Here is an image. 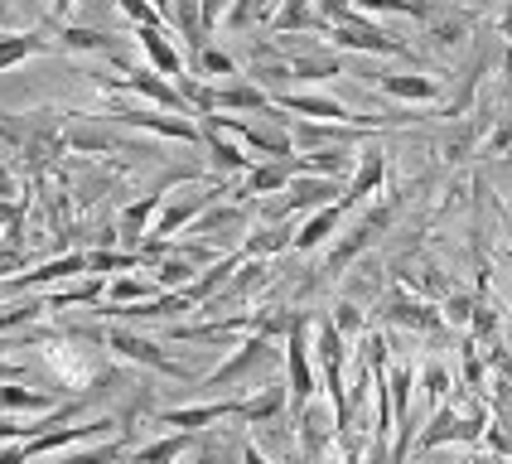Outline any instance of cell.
<instances>
[{
	"mask_svg": "<svg viewBox=\"0 0 512 464\" xmlns=\"http://www.w3.org/2000/svg\"><path fill=\"white\" fill-rule=\"evenodd\" d=\"M285 387H290V411L300 416L319 397V373H314V319L295 315V329L285 334Z\"/></svg>",
	"mask_w": 512,
	"mask_h": 464,
	"instance_id": "obj_1",
	"label": "cell"
},
{
	"mask_svg": "<svg viewBox=\"0 0 512 464\" xmlns=\"http://www.w3.org/2000/svg\"><path fill=\"white\" fill-rule=\"evenodd\" d=\"M276 344L271 339H261V334H252V339H242V344L228 353V363H218L208 377H199V387L203 392H223V387H237L242 377H252V373H266V368H276Z\"/></svg>",
	"mask_w": 512,
	"mask_h": 464,
	"instance_id": "obj_2",
	"label": "cell"
},
{
	"mask_svg": "<svg viewBox=\"0 0 512 464\" xmlns=\"http://www.w3.org/2000/svg\"><path fill=\"white\" fill-rule=\"evenodd\" d=\"M488 426V406H474L469 416H459L455 397L445 406L430 411V426L416 435V450H435V445H450V440H479Z\"/></svg>",
	"mask_w": 512,
	"mask_h": 464,
	"instance_id": "obj_3",
	"label": "cell"
},
{
	"mask_svg": "<svg viewBox=\"0 0 512 464\" xmlns=\"http://www.w3.org/2000/svg\"><path fill=\"white\" fill-rule=\"evenodd\" d=\"M97 83L107 87V92H136V97L155 102L160 112H170V116H194L189 102H184V92L170 78H160L155 68H126V78H97Z\"/></svg>",
	"mask_w": 512,
	"mask_h": 464,
	"instance_id": "obj_4",
	"label": "cell"
},
{
	"mask_svg": "<svg viewBox=\"0 0 512 464\" xmlns=\"http://www.w3.org/2000/svg\"><path fill=\"white\" fill-rule=\"evenodd\" d=\"M218 194H223V184H203V189H189V194L170 199L165 208H160L155 228H150V242H170V237H179V232H189L203 213L218 203Z\"/></svg>",
	"mask_w": 512,
	"mask_h": 464,
	"instance_id": "obj_5",
	"label": "cell"
},
{
	"mask_svg": "<svg viewBox=\"0 0 512 464\" xmlns=\"http://www.w3.org/2000/svg\"><path fill=\"white\" fill-rule=\"evenodd\" d=\"M348 194V184L343 179H324V174H295V184L285 189V199L271 208L276 218H290V213H319V208H329V203H339Z\"/></svg>",
	"mask_w": 512,
	"mask_h": 464,
	"instance_id": "obj_6",
	"label": "cell"
},
{
	"mask_svg": "<svg viewBox=\"0 0 512 464\" xmlns=\"http://www.w3.org/2000/svg\"><path fill=\"white\" fill-rule=\"evenodd\" d=\"M339 435V421L334 411H324L319 402H310L300 416H295V450H300V464H324L329 445Z\"/></svg>",
	"mask_w": 512,
	"mask_h": 464,
	"instance_id": "obj_7",
	"label": "cell"
},
{
	"mask_svg": "<svg viewBox=\"0 0 512 464\" xmlns=\"http://www.w3.org/2000/svg\"><path fill=\"white\" fill-rule=\"evenodd\" d=\"M102 344L112 348V353H121V358H131V363H145V368H155V373H165V377H189V368L170 363V358L160 353V344H150L145 334L126 329V324H112V329H102Z\"/></svg>",
	"mask_w": 512,
	"mask_h": 464,
	"instance_id": "obj_8",
	"label": "cell"
},
{
	"mask_svg": "<svg viewBox=\"0 0 512 464\" xmlns=\"http://www.w3.org/2000/svg\"><path fill=\"white\" fill-rule=\"evenodd\" d=\"M107 121H121V126H141V131H155V136H170V141H189L203 145V126L189 121V116H170V112H145V107H112Z\"/></svg>",
	"mask_w": 512,
	"mask_h": 464,
	"instance_id": "obj_9",
	"label": "cell"
},
{
	"mask_svg": "<svg viewBox=\"0 0 512 464\" xmlns=\"http://www.w3.org/2000/svg\"><path fill=\"white\" fill-rule=\"evenodd\" d=\"M392 213H397L392 203H382V208H372L368 218H363V223H358V228L348 232V237H343L339 247L329 252V266H324V271H334V276H339V271H343V266H348V261H358V257H363V252H368L372 242H377V237L387 232V223H392Z\"/></svg>",
	"mask_w": 512,
	"mask_h": 464,
	"instance_id": "obj_10",
	"label": "cell"
},
{
	"mask_svg": "<svg viewBox=\"0 0 512 464\" xmlns=\"http://www.w3.org/2000/svg\"><path fill=\"white\" fill-rule=\"evenodd\" d=\"M73 276H87V252H63V257L34 266V271H20V276L0 281V290L5 295H25L34 286H54V281H73Z\"/></svg>",
	"mask_w": 512,
	"mask_h": 464,
	"instance_id": "obj_11",
	"label": "cell"
},
{
	"mask_svg": "<svg viewBox=\"0 0 512 464\" xmlns=\"http://www.w3.org/2000/svg\"><path fill=\"white\" fill-rule=\"evenodd\" d=\"M242 402H194V406H170L160 411V426H174V431L194 435V431H208L218 421H237Z\"/></svg>",
	"mask_w": 512,
	"mask_h": 464,
	"instance_id": "obj_12",
	"label": "cell"
},
{
	"mask_svg": "<svg viewBox=\"0 0 512 464\" xmlns=\"http://www.w3.org/2000/svg\"><path fill=\"white\" fill-rule=\"evenodd\" d=\"M329 39H334V49H358V54H406L401 39H392L387 29H377L368 15L358 25H334Z\"/></svg>",
	"mask_w": 512,
	"mask_h": 464,
	"instance_id": "obj_13",
	"label": "cell"
},
{
	"mask_svg": "<svg viewBox=\"0 0 512 464\" xmlns=\"http://www.w3.org/2000/svg\"><path fill=\"white\" fill-rule=\"evenodd\" d=\"M136 44H141V54L150 58V68L160 73V78H184L189 73V63L179 54V44L170 39V29H136Z\"/></svg>",
	"mask_w": 512,
	"mask_h": 464,
	"instance_id": "obj_14",
	"label": "cell"
},
{
	"mask_svg": "<svg viewBox=\"0 0 512 464\" xmlns=\"http://www.w3.org/2000/svg\"><path fill=\"white\" fill-rule=\"evenodd\" d=\"M223 112H276V97L256 83H213V116Z\"/></svg>",
	"mask_w": 512,
	"mask_h": 464,
	"instance_id": "obj_15",
	"label": "cell"
},
{
	"mask_svg": "<svg viewBox=\"0 0 512 464\" xmlns=\"http://www.w3.org/2000/svg\"><path fill=\"white\" fill-rule=\"evenodd\" d=\"M295 155L290 160H266V165H252V170L242 174V184H237V194L242 199H261V194H281L295 184Z\"/></svg>",
	"mask_w": 512,
	"mask_h": 464,
	"instance_id": "obj_16",
	"label": "cell"
},
{
	"mask_svg": "<svg viewBox=\"0 0 512 464\" xmlns=\"http://www.w3.org/2000/svg\"><path fill=\"white\" fill-rule=\"evenodd\" d=\"M343 218H348V199H339V203H329V208H319V213H310V218L295 228V252H314V247H324V242L343 228Z\"/></svg>",
	"mask_w": 512,
	"mask_h": 464,
	"instance_id": "obj_17",
	"label": "cell"
},
{
	"mask_svg": "<svg viewBox=\"0 0 512 464\" xmlns=\"http://www.w3.org/2000/svg\"><path fill=\"white\" fill-rule=\"evenodd\" d=\"M78 353H83V348L68 344V334H54L49 348H44V358H49V368L58 373L63 387H87V382H92V363H83Z\"/></svg>",
	"mask_w": 512,
	"mask_h": 464,
	"instance_id": "obj_18",
	"label": "cell"
},
{
	"mask_svg": "<svg viewBox=\"0 0 512 464\" xmlns=\"http://www.w3.org/2000/svg\"><path fill=\"white\" fill-rule=\"evenodd\" d=\"M271 29L276 34H329V25H324V15H319L314 0H281L276 15H271Z\"/></svg>",
	"mask_w": 512,
	"mask_h": 464,
	"instance_id": "obj_19",
	"label": "cell"
},
{
	"mask_svg": "<svg viewBox=\"0 0 512 464\" xmlns=\"http://www.w3.org/2000/svg\"><path fill=\"white\" fill-rule=\"evenodd\" d=\"M285 406H290V387H285V382H266L256 397H242L237 421H247V426H271V421H281Z\"/></svg>",
	"mask_w": 512,
	"mask_h": 464,
	"instance_id": "obj_20",
	"label": "cell"
},
{
	"mask_svg": "<svg viewBox=\"0 0 512 464\" xmlns=\"http://www.w3.org/2000/svg\"><path fill=\"white\" fill-rule=\"evenodd\" d=\"M377 87L397 102H411V107H426V102H440V83L426 78V73H382Z\"/></svg>",
	"mask_w": 512,
	"mask_h": 464,
	"instance_id": "obj_21",
	"label": "cell"
},
{
	"mask_svg": "<svg viewBox=\"0 0 512 464\" xmlns=\"http://www.w3.org/2000/svg\"><path fill=\"white\" fill-rule=\"evenodd\" d=\"M382 179H387V155L377 150V145H368L363 155H358V170H353V179H348V208H358V203L368 199V194H377L382 189Z\"/></svg>",
	"mask_w": 512,
	"mask_h": 464,
	"instance_id": "obj_22",
	"label": "cell"
},
{
	"mask_svg": "<svg viewBox=\"0 0 512 464\" xmlns=\"http://www.w3.org/2000/svg\"><path fill=\"white\" fill-rule=\"evenodd\" d=\"M121 44H126V39H116V34H102V29L63 25V49H78V54H107L116 68H126V58H121Z\"/></svg>",
	"mask_w": 512,
	"mask_h": 464,
	"instance_id": "obj_23",
	"label": "cell"
},
{
	"mask_svg": "<svg viewBox=\"0 0 512 464\" xmlns=\"http://www.w3.org/2000/svg\"><path fill=\"white\" fill-rule=\"evenodd\" d=\"M203 145H208V160H213V170H218V174H247V170H252V155H247L242 145L223 141V131L203 126Z\"/></svg>",
	"mask_w": 512,
	"mask_h": 464,
	"instance_id": "obj_24",
	"label": "cell"
},
{
	"mask_svg": "<svg viewBox=\"0 0 512 464\" xmlns=\"http://www.w3.org/2000/svg\"><path fill=\"white\" fill-rule=\"evenodd\" d=\"M63 406L49 392H34V387H15V382H0V416H15V411H29V416H44Z\"/></svg>",
	"mask_w": 512,
	"mask_h": 464,
	"instance_id": "obj_25",
	"label": "cell"
},
{
	"mask_svg": "<svg viewBox=\"0 0 512 464\" xmlns=\"http://www.w3.org/2000/svg\"><path fill=\"white\" fill-rule=\"evenodd\" d=\"M237 266H242V252H228L223 261H213V266H208V271H203V276L189 290H184V295H189L194 305H203V300H218V286H228Z\"/></svg>",
	"mask_w": 512,
	"mask_h": 464,
	"instance_id": "obj_26",
	"label": "cell"
},
{
	"mask_svg": "<svg viewBox=\"0 0 512 464\" xmlns=\"http://www.w3.org/2000/svg\"><path fill=\"white\" fill-rule=\"evenodd\" d=\"M54 44L34 29V34H0V73L5 68H15V63H25V58H34V54H49Z\"/></svg>",
	"mask_w": 512,
	"mask_h": 464,
	"instance_id": "obj_27",
	"label": "cell"
},
{
	"mask_svg": "<svg viewBox=\"0 0 512 464\" xmlns=\"http://www.w3.org/2000/svg\"><path fill=\"white\" fill-rule=\"evenodd\" d=\"M387 392H392V416H397V426H411V421H416V416H411L416 373H411L406 363H392V368H387Z\"/></svg>",
	"mask_w": 512,
	"mask_h": 464,
	"instance_id": "obj_28",
	"label": "cell"
},
{
	"mask_svg": "<svg viewBox=\"0 0 512 464\" xmlns=\"http://www.w3.org/2000/svg\"><path fill=\"white\" fill-rule=\"evenodd\" d=\"M387 319H392V324H406V329H421V334L445 324V315H440L435 305H426V300H397V305L387 310Z\"/></svg>",
	"mask_w": 512,
	"mask_h": 464,
	"instance_id": "obj_29",
	"label": "cell"
},
{
	"mask_svg": "<svg viewBox=\"0 0 512 464\" xmlns=\"http://www.w3.org/2000/svg\"><path fill=\"white\" fill-rule=\"evenodd\" d=\"M339 54H295L290 58V78L295 83H324V78H339Z\"/></svg>",
	"mask_w": 512,
	"mask_h": 464,
	"instance_id": "obj_30",
	"label": "cell"
},
{
	"mask_svg": "<svg viewBox=\"0 0 512 464\" xmlns=\"http://www.w3.org/2000/svg\"><path fill=\"white\" fill-rule=\"evenodd\" d=\"M189 455V435L174 431V435H160V440H150L136 450V464H179Z\"/></svg>",
	"mask_w": 512,
	"mask_h": 464,
	"instance_id": "obj_31",
	"label": "cell"
},
{
	"mask_svg": "<svg viewBox=\"0 0 512 464\" xmlns=\"http://www.w3.org/2000/svg\"><path fill=\"white\" fill-rule=\"evenodd\" d=\"M102 295H107V276H87V281H78V286L54 290V295H49V310H68V305H102Z\"/></svg>",
	"mask_w": 512,
	"mask_h": 464,
	"instance_id": "obj_32",
	"label": "cell"
},
{
	"mask_svg": "<svg viewBox=\"0 0 512 464\" xmlns=\"http://www.w3.org/2000/svg\"><path fill=\"white\" fill-rule=\"evenodd\" d=\"M165 290L155 281H136V276H112L107 281V305H141V300H155Z\"/></svg>",
	"mask_w": 512,
	"mask_h": 464,
	"instance_id": "obj_33",
	"label": "cell"
},
{
	"mask_svg": "<svg viewBox=\"0 0 512 464\" xmlns=\"http://www.w3.org/2000/svg\"><path fill=\"white\" fill-rule=\"evenodd\" d=\"M223 228H247V208L242 203H228V208H208L199 223L189 228V237H213V232Z\"/></svg>",
	"mask_w": 512,
	"mask_h": 464,
	"instance_id": "obj_34",
	"label": "cell"
},
{
	"mask_svg": "<svg viewBox=\"0 0 512 464\" xmlns=\"http://www.w3.org/2000/svg\"><path fill=\"white\" fill-rule=\"evenodd\" d=\"M194 281H199V271H194V261H189V257L155 261V286H160V290H189Z\"/></svg>",
	"mask_w": 512,
	"mask_h": 464,
	"instance_id": "obj_35",
	"label": "cell"
},
{
	"mask_svg": "<svg viewBox=\"0 0 512 464\" xmlns=\"http://www.w3.org/2000/svg\"><path fill=\"white\" fill-rule=\"evenodd\" d=\"M416 382H421V392H426L430 411H435V406H445V402H450V392H455V377H450V368H445V363H426Z\"/></svg>",
	"mask_w": 512,
	"mask_h": 464,
	"instance_id": "obj_36",
	"label": "cell"
},
{
	"mask_svg": "<svg viewBox=\"0 0 512 464\" xmlns=\"http://www.w3.org/2000/svg\"><path fill=\"white\" fill-rule=\"evenodd\" d=\"M285 247H295V232L261 228V232H252V237L242 242V257H276V252H285Z\"/></svg>",
	"mask_w": 512,
	"mask_h": 464,
	"instance_id": "obj_37",
	"label": "cell"
},
{
	"mask_svg": "<svg viewBox=\"0 0 512 464\" xmlns=\"http://www.w3.org/2000/svg\"><path fill=\"white\" fill-rule=\"evenodd\" d=\"M131 266H145L141 252H87V276H107V271H131Z\"/></svg>",
	"mask_w": 512,
	"mask_h": 464,
	"instance_id": "obj_38",
	"label": "cell"
},
{
	"mask_svg": "<svg viewBox=\"0 0 512 464\" xmlns=\"http://www.w3.org/2000/svg\"><path fill=\"white\" fill-rule=\"evenodd\" d=\"M194 68H199L203 78H242V68H237V58L232 54H223V49H213V44H208V49H203L199 58H194Z\"/></svg>",
	"mask_w": 512,
	"mask_h": 464,
	"instance_id": "obj_39",
	"label": "cell"
},
{
	"mask_svg": "<svg viewBox=\"0 0 512 464\" xmlns=\"http://www.w3.org/2000/svg\"><path fill=\"white\" fill-rule=\"evenodd\" d=\"M126 455V440H107V445H97V450H78V455H54V460L44 464H116Z\"/></svg>",
	"mask_w": 512,
	"mask_h": 464,
	"instance_id": "obj_40",
	"label": "cell"
},
{
	"mask_svg": "<svg viewBox=\"0 0 512 464\" xmlns=\"http://www.w3.org/2000/svg\"><path fill=\"white\" fill-rule=\"evenodd\" d=\"M49 310V300H20V305H10V310H0V334H10V329H25L34 319Z\"/></svg>",
	"mask_w": 512,
	"mask_h": 464,
	"instance_id": "obj_41",
	"label": "cell"
},
{
	"mask_svg": "<svg viewBox=\"0 0 512 464\" xmlns=\"http://www.w3.org/2000/svg\"><path fill=\"white\" fill-rule=\"evenodd\" d=\"M116 10H121V15H126L136 29H170V25H165V15H160L150 0H116Z\"/></svg>",
	"mask_w": 512,
	"mask_h": 464,
	"instance_id": "obj_42",
	"label": "cell"
},
{
	"mask_svg": "<svg viewBox=\"0 0 512 464\" xmlns=\"http://www.w3.org/2000/svg\"><path fill=\"white\" fill-rule=\"evenodd\" d=\"M334 329H339L343 339H358V334H363V329H368V319H363V310H358V305H353V300H339V305H334Z\"/></svg>",
	"mask_w": 512,
	"mask_h": 464,
	"instance_id": "obj_43",
	"label": "cell"
},
{
	"mask_svg": "<svg viewBox=\"0 0 512 464\" xmlns=\"http://www.w3.org/2000/svg\"><path fill=\"white\" fill-rule=\"evenodd\" d=\"M474 310H479L474 295H464V290L445 295V324H474Z\"/></svg>",
	"mask_w": 512,
	"mask_h": 464,
	"instance_id": "obj_44",
	"label": "cell"
},
{
	"mask_svg": "<svg viewBox=\"0 0 512 464\" xmlns=\"http://www.w3.org/2000/svg\"><path fill=\"white\" fill-rule=\"evenodd\" d=\"M464 29H469V15H445V20H435V39L440 44H459Z\"/></svg>",
	"mask_w": 512,
	"mask_h": 464,
	"instance_id": "obj_45",
	"label": "cell"
},
{
	"mask_svg": "<svg viewBox=\"0 0 512 464\" xmlns=\"http://www.w3.org/2000/svg\"><path fill=\"white\" fill-rule=\"evenodd\" d=\"M464 382H469V387H484V358H479V344H474V339L464 344Z\"/></svg>",
	"mask_w": 512,
	"mask_h": 464,
	"instance_id": "obj_46",
	"label": "cell"
},
{
	"mask_svg": "<svg viewBox=\"0 0 512 464\" xmlns=\"http://www.w3.org/2000/svg\"><path fill=\"white\" fill-rule=\"evenodd\" d=\"M199 10H203V29L213 34V29H218V20H228V15H232V0H199Z\"/></svg>",
	"mask_w": 512,
	"mask_h": 464,
	"instance_id": "obj_47",
	"label": "cell"
},
{
	"mask_svg": "<svg viewBox=\"0 0 512 464\" xmlns=\"http://www.w3.org/2000/svg\"><path fill=\"white\" fill-rule=\"evenodd\" d=\"M252 20H261V0H237V5H232V15H228V25L247 29Z\"/></svg>",
	"mask_w": 512,
	"mask_h": 464,
	"instance_id": "obj_48",
	"label": "cell"
},
{
	"mask_svg": "<svg viewBox=\"0 0 512 464\" xmlns=\"http://www.w3.org/2000/svg\"><path fill=\"white\" fill-rule=\"evenodd\" d=\"M15 266H20L15 242H0V281H10V276H15Z\"/></svg>",
	"mask_w": 512,
	"mask_h": 464,
	"instance_id": "obj_49",
	"label": "cell"
},
{
	"mask_svg": "<svg viewBox=\"0 0 512 464\" xmlns=\"http://www.w3.org/2000/svg\"><path fill=\"white\" fill-rule=\"evenodd\" d=\"M508 141H512V121H503V126H498V131H493V136L484 141V155H498V150H503Z\"/></svg>",
	"mask_w": 512,
	"mask_h": 464,
	"instance_id": "obj_50",
	"label": "cell"
},
{
	"mask_svg": "<svg viewBox=\"0 0 512 464\" xmlns=\"http://www.w3.org/2000/svg\"><path fill=\"white\" fill-rule=\"evenodd\" d=\"M0 382H25V368L5 358V344H0Z\"/></svg>",
	"mask_w": 512,
	"mask_h": 464,
	"instance_id": "obj_51",
	"label": "cell"
},
{
	"mask_svg": "<svg viewBox=\"0 0 512 464\" xmlns=\"http://www.w3.org/2000/svg\"><path fill=\"white\" fill-rule=\"evenodd\" d=\"M339 464H368L363 445H358V440H343V460H339Z\"/></svg>",
	"mask_w": 512,
	"mask_h": 464,
	"instance_id": "obj_52",
	"label": "cell"
},
{
	"mask_svg": "<svg viewBox=\"0 0 512 464\" xmlns=\"http://www.w3.org/2000/svg\"><path fill=\"white\" fill-rule=\"evenodd\" d=\"M242 464H271V460H266L256 445H242Z\"/></svg>",
	"mask_w": 512,
	"mask_h": 464,
	"instance_id": "obj_53",
	"label": "cell"
},
{
	"mask_svg": "<svg viewBox=\"0 0 512 464\" xmlns=\"http://www.w3.org/2000/svg\"><path fill=\"white\" fill-rule=\"evenodd\" d=\"M503 39H508V49H512V5L503 10Z\"/></svg>",
	"mask_w": 512,
	"mask_h": 464,
	"instance_id": "obj_54",
	"label": "cell"
},
{
	"mask_svg": "<svg viewBox=\"0 0 512 464\" xmlns=\"http://www.w3.org/2000/svg\"><path fill=\"white\" fill-rule=\"evenodd\" d=\"M10 194H15V184H10V174L0 170V199H10Z\"/></svg>",
	"mask_w": 512,
	"mask_h": 464,
	"instance_id": "obj_55",
	"label": "cell"
},
{
	"mask_svg": "<svg viewBox=\"0 0 512 464\" xmlns=\"http://www.w3.org/2000/svg\"><path fill=\"white\" fill-rule=\"evenodd\" d=\"M73 10V0H54V15H68Z\"/></svg>",
	"mask_w": 512,
	"mask_h": 464,
	"instance_id": "obj_56",
	"label": "cell"
}]
</instances>
